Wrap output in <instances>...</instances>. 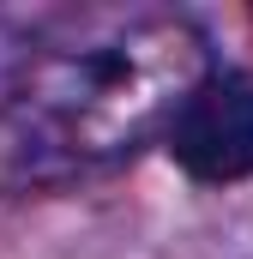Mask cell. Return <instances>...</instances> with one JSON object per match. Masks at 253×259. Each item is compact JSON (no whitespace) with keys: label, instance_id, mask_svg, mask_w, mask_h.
I'll return each instance as SVG.
<instances>
[{"label":"cell","instance_id":"6da1fadb","mask_svg":"<svg viewBox=\"0 0 253 259\" xmlns=\"http://www.w3.org/2000/svg\"><path fill=\"white\" fill-rule=\"evenodd\" d=\"M205 36L169 6H97L43 30L0 78V193H66L163 139L205 78Z\"/></svg>","mask_w":253,"mask_h":259},{"label":"cell","instance_id":"7a4b0ae2","mask_svg":"<svg viewBox=\"0 0 253 259\" xmlns=\"http://www.w3.org/2000/svg\"><path fill=\"white\" fill-rule=\"evenodd\" d=\"M169 157L205 187H229L253 175V84L235 66H205L163 133Z\"/></svg>","mask_w":253,"mask_h":259}]
</instances>
